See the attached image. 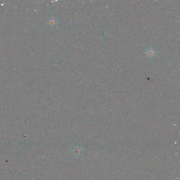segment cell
Wrapping results in <instances>:
<instances>
[{"label": "cell", "mask_w": 180, "mask_h": 180, "mask_svg": "<svg viewBox=\"0 0 180 180\" xmlns=\"http://www.w3.org/2000/svg\"><path fill=\"white\" fill-rule=\"evenodd\" d=\"M147 53L148 56H154V50L152 48H149L147 50Z\"/></svg>", "instance_id": "obj_1"}]
</instances>
